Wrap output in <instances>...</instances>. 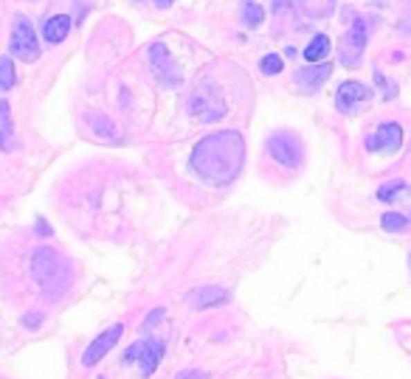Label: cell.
I'll list each match as a JSON object with an SVG mask.
<instances>
[{
  "label": "cell",
  "instance_id": "obj_1",
  "mask_svg": "<svg viewBox=\"0 0 411 379\" xmlns=\"http://www.w3.org/2000/svg\"><path fill=\"white\" fill-rule=\"evenodd\" d=\"M245 163V141L234 130L212 133L194 144L192 149V168L212 186H228L237 180Z\"/></svg>",
  "mask_w": 411,
  "mask_h": 379
},
{
  "label": "cell",
  "instance_id": "obj_2",
  "mask_svg": "<svg viewBox=\"0 0 411 379\" xmlns=\"http://www.w3.org/2000/svg\"><path fill=\"white\" fill-rule=\"evenodd\" d=\"M31 273H34L37 284L43 286L46 292H60V289H65L68 281H71V267H68V262L60 256L57 250H51V247H39V250L34 253Z\"/></svg>",
  "mask_w": 411,
  "mask_h": 379
},
{
  "label": "cell",
  "instance_id": "obj_3",
  "mask_svg": "<svg viewBox=\"0 0 411 379\" xmlns=\"http://www.w3.org/2000/svg\"><path fill=\"white\" fill-rule=\"evenodd\" d=\"M189 110L194 118L212 124V121H220L226 115V99L214 84H200L192 96V101H189Z\"/></svg>",
  "mask_w": 411,
  "mask_h": 379
},
{
  "label": "cell",
  "instance_id": "obj_4",
  "mask_svg": "<svg viewBox=\"0 0 411 379\" xmlns=\"http://www.w3.org/2000/svg\"><path fill=\"white\" fill-rule=\"evenodd\" d=\"M9 51L12 57H17L20 62H37L39 57V46H37V34L28 17L17 14L12 23V39H9Z\"/></svg>",
  "mask_w": 411,
  "mask_h": 379
},
{
  "label": "cell",
  "instance_id": "obj_5",
  "mask_svg": "<svg viewBox=\"0 0 411 379\" xmlns=\"http://www.w3.org/2000/svg\"><path fill=\"white\" fill-rule=\"evenodd\" d=\"M161 357H163V343L155 340V337H144V340H138V343H133L127 349L125 362H138L141 373L144 376H152L155 368H158V362H161Z\"/></svg>",
  "mask_w": 411,
  "mask_h": 379
},
{
  "label": "cell",
  "instance_id": "obj_6",
  "mask_svg": "<svg viewBox=\"0 0 411 379\" xmlns=\"http://www.w3.org/2000/svg\"><path fill=\"white\" fill-rule=\"evenodd\" d=\"M149 65L155 70V76L161 79V84H167V88H178L181 84V70H178V62L172 59L170 48L163 46V42H158V46L149 48Z\"/></svg>",
  "mask_w": 411,
  "mask_h": 379
},
{
  "label": "cell",
  "instance_id": "obj_7",
  "mask_svg": "<svg viewBox=\"0 0 411 379\" xmlns=\"http://www.w3.org/2000/svg\"><path fill=\"white\" fill-rule=\"evenodd\" d=\"M268 152L273 155L276 163H282L287 168H296L302 163V144L287 133H279V135L268 138Z\"/></svg>",
  "mask_w": 411,
  "mask_h": 379
},
{
  "label": "cell",
  "instance_id": "obj_8",
  "mask_svg": "<svg viewBox=\"0 0 411 379\" xmlns=\"http://www.w3.org/2000/svg\"><path fill=\"white\" fill-rule=\"evenodd\" d=\"M121 334H125V326H121V323H116V326H110L107 331H102L99 337H93V343L85 349V354H82V365H85V368H91V365H96L116 343H118V337Z\"/></svg>",
  "mask_w": 411,
  "mask_h": 379
},
{
  "label": "cell",
  "instance_id": "obj_9",
  "mask_svg": "<svg viewBox=\"0 0 411 379\" xmlns=\"http://www.w3.org/2000/svg\"><path fill=\"white\" fill-rule=\"evenodd\" d=\"M363 48H366V26H363V20H355L349 34L341 42V62L347 68L358 65V59L363 57Z\"/></svg>",
  "mask_w": 411,
  "mask_h": 379
},
{
  "label": "cell",
  "instance_id": "obj_10",
  "mask_svg": "<svg viewBox=\"0 0 411 379\" xmlns=\"http://www.w3.org/2000/svg\"><path fill=\"white\" fill-rule=\"evenodd\" d=\"M366 101H372V90L366 88V84L360 81H344L341 88H338V96H336V104L341 113H352L355 104H366Z\"/></svg>",
  "mask_w": 411,
  "mask_h": 379
},
{
  "label": "cell",
  "instance_id": "obj_11",
  "mask_svg": "<svg viewBox=\"0 0 411 379\" xmlns=\"http://www.w3.org/2000/svg\"><path fill=\"white\" fill-rule=\"evenodd\" d=\"M400 146H403V126L400 124H383L375 135L366 138V149L369 152H378V149L397 152Z\"/></svg>",
  "mask_w": 411,
  "mask_h": 379
},
{
  "label": "cell",
  "instance_id": "obj_12",
  "mask_svg": "<svg viewBox=\"0 0 411 379\" xmlns=\"http://www.w3.org/2000/svg\"><path fill=\"white\" fill-rule=\"evenodd\" d=\"M330 73H333V65H327V62H318V65H313V68H302V70H296V84L302 90H307V93H313V90H318L321 84L330 79Z\"/></svg>",
  "mask_w": 411,
  "mask_h": 379
},
{
  "label": "cell",
  "instance_id": "obj_13",
  "mask_svg": "<svg viewBox=\"0 0 411 379\" xmlns=\"http://www.w3.org/2000/svg\"><path fill=\"white\" fill-rule=\"evenodd\" d=\"M228 298V292L223 286H200V289H192L189 292V304L194 309H206V307H217Z\"/></svg>",
  "mask_w": 411,
  "mask_h": 379
},
{
  "label": "cell",
  "instance_id": "obj_14",
  "mask_svg": "<svg viewBox=\"0 0 411 379\" xmlns=\"http://www.w3.org/2000/svg\"><path fill=\"white\" fill-rule=\"evenodd\" d=\"M71 17L68 14H57V17H48L46 23H43V37H46V42L48 46H60V42L71 34Z\"/></svg>",
  "mask_w": 411,
  "mask_h": 379
},
{
  "label": "cell",
  "instance_id": "obj_15",
  "mask_svg": "<svg viewBox=\"0 0 411 379\" xmlns=\"http://www.w3.org/2000/svg\"><path fill=\"white\" fill-rule=\"evenodd\" d=\"M17 138H15V126H12V107L6 101H0V149L15 152Z\"/></svg>",
  "mask_w": 411,
  "mask_h": 379
},
{
  "label": "cell",
  "instance_id": "obj_16",
  "mask_svg": "<svg viewBox=\"0 0 411 379\" xmlns=\"http://www.w3.org/2000/svg\"><path fill=\"white\" fill-rule=\"evenodd\" d=\"M327 54H330V37H324V34L313 37V42L304 48V59L307 62H321Z\"/></svg>",
  "mask_w": 411,
  "mask_h": 379
},
{
  "label": "cell",
  "instance_id": "obj_17",
  "mask_svg": "<svg viewBox=\"0 0 411 379\" xmlns=\"http://www.w3.org/2000/svg\"><path fill=\"white\" fill-rule=\"evenodd\" d=\"M91 126H93V135H102V138H116V124L104 115V113H91Z\"/></svg>",
  "mask_w": 411,
  "mask_h": 379
},
{
  "label": "cell",
  "instance_id": "obj_18",
  "mask_svg": "<svg viewBox=\"0 0 411 379\" xmlns=\"http://www.w3.org/2000/svg\"><path fill=\"white\" fill-rule=\"evenodd\" d=\"M15 84H17V73H15L12 57H0V93L12 90Z\"/></svg>",
  "mask_w": 411,
  "mask_h": 379
},
{
  "label": "cell",
  "instance_id": "obj_19",
  "mask_svg": "<svg viewBox=\"0 0 411 379\" xmlns=\"http://www.w3.org/2000/svg\"><path fill=\"white\" fill-rule=\"evenodd\" d=\"M242 20H245V26H248V28H257L265 20V9L257 3V0H248V3L242 6Z\"/></svg>",
  "mask_w": 411,
  "mask_h": 379
},
{
  "label": "cell",
  "instance_id": "obj_20",
  "mask_svg": "<svg viewBox=\"0 0 411 379\" xmlns=\"http://www.w3.org/2000/svg\"><path fill=\"white\" fill-rule=\"evenodd\" d=\"M282 57L279 54H265L262 59H259V70L265 73V76H276V73H282Z\"/></svg>",
  "mask_w": 411,
  "mask_h": 379
},
{
  "label": "cell",
  "instance_id": "obj_21",
  "mask_svg": "<svg viewBox=\"0 0 411 379\" xmlns=\"http://www.w3.org/2000/svg\"><path fill=\"white\" fill-rule=\"evenodd\" d=\"M405 188H408V186H405L403 180H392L389 186H381V188H378V200H383V202H394L397 194L405 191Z\"/></svg>",
  "mask_w": 411,
  "mask_h": 379
},
{
  "label": "cell",
  "instance_id": "obj_22",
  "mask_svg": "<svg viewBox=\"0 0 411 379\" xmlns=\"http://www.w3.org/2000/svg\"><path fill=\"white\" fill-rule=\"evenodd\" d=\"M381 225H383V231H389V233H400V231H405L408 220H405L403 214H383V217H381Z\"/></svg>",
  "mask_w": 411,
  "mask_h": 379
},
{
  "label": "cell",
  "instance_id": "obj_23",
  "mask_svg": "<svg viewBox=\"0 0 411 379\" xmlns=\"http://www.w3.org/2000/svg\"><path fill=\"white\" fill-rule=\"evenodd\" d=\"M175 379H209V373H203V371H181Z\"/></svg>",
  "mask_w": 411,
  "mask_h": 379
},
{
  "label": "cell",
  "instance_id": "obj_24",
  "mask_svg": "<svg viewBox=\"0 0 411 379\" xmlns=\"http://www.w3.org/2000/svg\"><path fill=\"white\" fill-rule=\"evenodd\" d=\"M39 320H43V315H39V312H28V318H23V326L34 329V326H39Z\"/></svg>",
  "mask_w": 411,
  "mask_h": 379
},
{
  "label": "cell",
  "instance_id": "obj_25",
  "mask_svg": "<svg viewBox=\"0 0 411 379\" xmlns=\"http://www.w3.org/2000/svg\"><path fill=\"white\" fill-rule=\"evenodd\" d=\"M161 318H163V309H152V312H149V318H147V323H144V326H152V323H158V320H161Z\"/></svg>",
  "mask_w": 411,
  "mask_h": 379
},
{
  "label": "cell",
  "instance_id": "obj_26",
  "mask_svg": "<svg viewBox=\"0 0 411 379\" xmlns=\"http://www.w3.org/2000/svg\"><path fill=\"white\" fill-rule=\"evenodd\" d=\"M172 3H175V0H155V6H158V9H170Z\"/></svg>",
  "mask_w": 411,
  "mask_h": 379
},
{
  "label": "cell",
  "instance_id": "obj_27",
  "mask_svg": "<svg viewBox=\"0 0 411 379\" xmlns=\"http://www.w3.org/2000/svg\"><path fill=\"white\" fill-rule=\"evenodd\" d=\"M408 267H411V253H408Z\"/></svg>",
  "mask_w": 411,
  "mask_h": 379
},
{
  "label": "cell",
  "instance_id": "obj_28",
  "mask_svg": "<svg viewBox=\"0 0 411 379\" xmlns=\"http://www.w3.org/2000/svg\"><path fill=\"white\" fill-rule=\"evenodd\" d=\"M138 3H141V0H138Z\"/></svg>",
  "mask_w": 411,
  "mask_h": 379
}]
</instances>
